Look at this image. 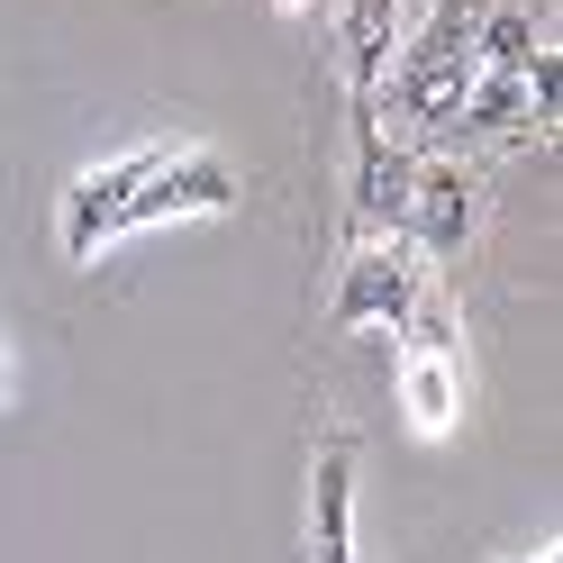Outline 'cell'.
<instances>
[{
	"mask_svg": "<svg viewBox=\"0 0 563 563\" xmlns=\"http://www.w3.org/2000/svg\"><path fill=\"white\" fill-rule=\"evenodd\" d=\"M527 128V91L518 74H473L464 110H454V136H518Z\"/></svg>",
	"mask_w": 563,
	"mask_h": 563,
	"instance_id": "cell-10",
	"label": "cell"
},
{
	"mask_svg": "<svg viewBox=\"0 0 563 563\" xmlns=\"http://www.w3.org/2000/svg\"><path fill=\"white\" fill-rule=\"evenodd\" d=\"M400 236H409V255H437V264H454V255H464V245L482 236V173H473V164H454V155L418 164Z\"/></svg>",
	"mask_w": 563,
	"mask_h": 563,
	"instance_id": "cell-3",
	"label": "cell"
},
{
	"mask_svg": "<svg viewBox=\"0 0 563 563\" xmlns=\"http://www.w3.org/2000/svg\"><path fill=\"white\" fill-rule=\"evenodd\" d=\"M545 563H554V554H545Z\"/></svg>",
	"mask_w": 563,
	"mask_h": 563,
	"instance_id": "cell-14",
	"label": "cell"
},
{
	"mask_svg": "<svg viewBox=\"0 0 563 563\" xmlns=\"http://www.w3.org/2000/svg\"><path fill=\"white\" fill-rule=\"evenodd\" d=\"M355 245L364 236H400V219H409V183H418V155H400L391 136H382V119H373V100H355Z\"/></svg>",
	"mask_w": 563,
	"mask_h": 563,
	"instance_id": "cell-5",
	"label": "cell"
},
{
	"mask_svg": "<svg viewBox=\"0 0 563 563\" xmlns=\"http://www.w3.org/2000/svg\"><path fill=\"white\" fill-rule=\"evenodd\" d=\"M400 409H409L418 437H445L454 409H464V373H454L445 355H409L400 364Z\"/></svg>",
	"mask_w": 563,
	"mask_h": 563,
	"instance_id": "cell-9",
	"label": "cell"
},
{
	"mask_svg": "<svg viewBox=\"0 0 563 563\" xmlns=\"http://www.w3.org/2000/svg\"><path fill=\"white\" fill-rule=\"evenodd\" d=\"M400 328H409V355H445V364H454V309H445V300H418Z\"/></svg>",
	"mask_w": 563,
	"mask_h": 563,
	"instance_id": "cell-11",
	"label": "cell"
},
{
	"mask_svg": "<svg viewBox=\"0 0 563 563\" xmlns=\"http://www.w3.org/2000/svg\"><path fill=\"white\" fill-rule=\"evenodd\" d=\"M418 300H428V264L409 255V236H364L355 255L336 264L328 328H400Z\"/></svg>",
	"mask_w": 563,
	"mask_h": 563,
	"instance_id": "cell-2",
	"label": "cell"
},
{
	"mask_svg": "<svg viewBox=\"0 0 563 563\" xmlns=\"http://www.w3.org/2000/svg\"><path fill=\"white\" fill-rule=\"evenodd\" d=\"M164 155H173V146H128L119 164H91L82 183L64 191V228H55V236H64V255H74V264H91L100 245L119 236V219H128V200L146 191V173H155Z\"/></svg>",
	"mask_w": 563,
	"mask_h": 563,
	"instance_id": "cell-4",
	"label": "cell"
},
{
	"mask_svg": "<svg viewBox=\"0 0 563 563\" xmlns=\"http://www.w3.org/2000/svg\"><path fill=\"white\" fill-rule=\"evenodd\" d=\"M537 46H545V0H482V27H473L482 74H527Z\"/></svg>",
	"mask_w": 563,
	"mask_h": 563,
	"instance_id": "cell-8",
	"label": "cell"
},
{
	"mask_svg": "<svg viewBox=\"0 0 563 563\" xmlns=\"http://www.w3.org/2000/svg\"><path fill=\"white\" fill-rule=\"evenodd\" d=\"M309 10H319V0H282V19H309Z\"/></svg>",
	"mask_w": 563,
	"mask_h": 563,
	"instance_id": "cell-12",
	"label": "cell"
},
{
	"mask_svg": "<svg viewBox=\"0 0 563 563\" xmlns=\"http://www.w3.org/2000/svg\"><path fill=\"white\" fill-rule=\"evenodd\" d=\"M336 46H345V82H355V100H373L382 74H391V55H400V0H345Z\"/></svg>",
	"mask_w": 563,
	"mask_h": 563,
	"instance_id": "cell-7",
	"label": "cell"
},
{
	"mask_svg": "<svg viewBox=\"0 0 563 563\" xmlns=\"http://www.w3.org/2000/svg\"><path fill=\"white\" fill-rule=\"evenodd\" d=\"M309 563H364L355 554V445L328 437L309 464Z\"/></svg>",
	"mask_w": 563,
	"mask_h": 563,
	"instance_id": "cell-6",
	"label": "cell"
},
{
	"mask_svg": "<svg viewBox=\"0 0 563 563\" xmlns=\"http://www.w3.org/2000/svg\"><path fill=\"white\" fill-rule=\"evenodd\" d=\"M473 27H482V0H437L428 27L391 55V74H382V91H391V110L409 128H428V136H454V110H464V91H473Z\"/></svg>",
	"mask_w": 563,
	"mask_h": 563,
	"instance_id": "cell-1",
	"label": "cell"
},
{
	"mask_svg": "<svg viewBox=\"0 0 563 563\" xmlns=\"http://www.w3.org/2000/svg\"><path fill=\"white\" fill-rule=\"evenodd\" d=\"M0 409H10V355H0Z\"/></svg>",
	"mask_w": 563,
	"mask_h": 563,
	"instance_id": "cell-13",
	"label": "cell"
}]
</instances>
